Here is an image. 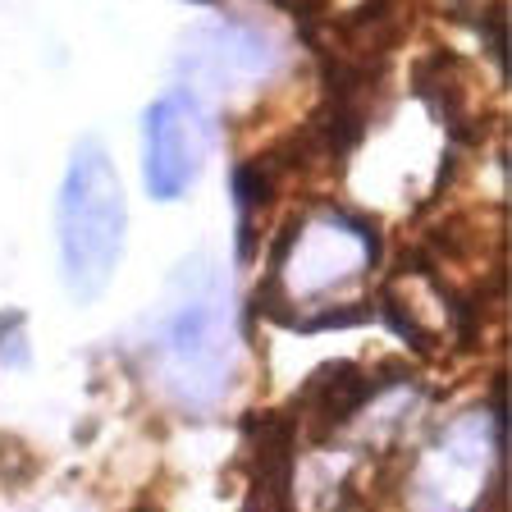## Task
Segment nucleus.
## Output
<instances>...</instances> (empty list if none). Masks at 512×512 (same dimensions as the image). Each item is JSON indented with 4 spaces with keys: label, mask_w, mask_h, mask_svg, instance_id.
Here are the masks:
<instances>
[{
    "label": "nucleus",
    "mask_w": 512,
    "mask_h": 512,
    "mask_svg": "<svg viewBox=\"0 0 512 512\" xmlns=\"http://www.w3.org/2000/svg\"><path fill=\"white\" fill-rule=\"evenodd\" d=\"M124 252V188L101 142H78L60 183V270L78 302L106 293Z\"/></svg>",
    "instance_id": "nucleus-1"
},
{
    "label": "nucleus",
    "mask_w": 512,
    "mask_h": 512,
    "mask_svg": "<svg viewBox=\"0 0 512 512\" xmlns=\"http://www.w3.org/2000/svg\"><path fill=\"white\" fill-rule=\"evenodd\" d=\"M160 362L170 371V389L188 403H215L229 375V339H224V288L215 270L202 266V284L183 293L160 330Z\"/></svg>",
    "instance_id": "nucleus-2"
},
{
    "label": "nucleus",
    "mask_w": 512,
    "mask_h": 512,
    "mask_svg": "<svg viewBox=\"0 0 512 512\" xmlns=\"http://www.w3.org/2000/svg\"><path fill=\"white\" fill-rule=\"evenodd\" d=\"M142 133H147V165H142L147 192L156 202H174L206 170L215 138L211 115L188 87H170L160 101H151Z\"/></svg>",
    "instance_id": "nucleus-3"
},
{
    "label": "nucleus",
    "mask_w": 512,
    "mask_h": 512,
    "mask_svg": "<svg viewBox=\"0 0 512 512\" xmlns=\"http://www.w3.org/2000/svg\"><path fill=\"white\" fill-rule=\"evenodd\" d=\"M293 435L298 416L293 412H256L243 416V439L252 444V490L243 512H293Z\"/></svg>",
    "instance_id": "nucleus-4"
},
{
    "label": "nucleus",
    "mask_w": 512,
    "mask_h": 512,
    "mask_svg": "<svg viewBox=\"0 0 512 512\" xmlns=\"http://www.w3.org/2000/svg\"><path fill=\"white\" fill-rule=\"evenodd\" d=\"M384 380H371L366 371H357L352 362H330L320 366L307 380L298 403H311V426H316V439H330L343 421L362 412L375 394H380Z\"/></svg>",
    "instance_id": "nucleus-5"
},
{
    "label": "nucleus",
    "mask_w": 512,
    "mask_h": 512,
    "mask_svg": "<svg viewBox=\"0 0 512 512\" xmlns=\"http://www.w3.org/2000/svg\"><path fill=\"white\" fill-rule=\"evenodd\" d=\"M462 19L476 28V37L490 46L494 64H499L503 78H508V5H503V0H485L480 14H462Z\"/></svg>",
    "instance_id": "nucleus-6"
},
{
    "label": "nucleus",
    "mask_w": 512,
    "mask_h": 512,
    "mask_svg": "<svg viewBox=\"0 0 512 512\" xmlns=\"http://www.w3.org/2000/svg\"><path fill=\"white\" fill-rule=\"evenodd\" d=\"M380 316H384V325H389V330H394L398 339L407 343V348H416V352H426V348H430V339L421 334V325H416V320L407 316V307H403V298H398V293H384Z\"/></svg>",
    "instance_id": "nucleus-7"
},
{
    "label": "nucleus",
    "mask_w": 512,
    "mask_h": 512,
    "mask_svg": "<svg viewBox=\"0 0 512 512\" xmlns=\"http://www.w3.org/2000/svg\"><path fill=\"white\" fill-rule=\"evenodd\" d=\"M371 320V307L366 302H352V307H334V311H316L307 320H293V330L298 334H316V330H343V325H362Z\"/></svg>",
    "instance_id": "nucleus-8"
}]
</instances>
